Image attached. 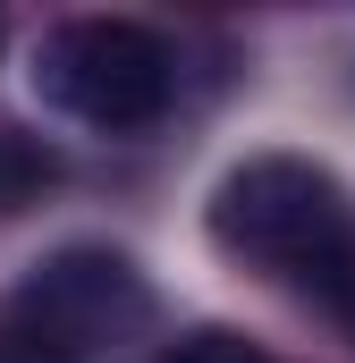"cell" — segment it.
Masks as SVG:
<instances>
[{
  "label": "cell",
  "instance_id": "3",
  "mask_svg": "<svg viewBox=\"0 0 355 363\" xmlns=\"http://www.w3.org/2000/svg\"><path fill=\"white\" fill-rule=\"evenodd\" d=\"M153 321V287L127 254L110 245H60L43 254L34 271L17 279V304H9V330L34 338L51 363H77L93 347H119Z\"/></svg>",
  "mask_w": 355,
  "mask_h": 363
},
{
  "label": "cell",
  "instance_id": "1",
  "mask_svg": "<svg viewBox=\"0 0 355 363\" xmlns=\"http://www.w3.org/2000/svg\"><path fill=\"white\" fill-rule=\"evenodd\" d=\"M212 245L271 279L313 287L339 321H355V203L330 169L296 152H263L229 169L212 194Z\"/></svg>",
  "mask_w": 355,
  "mask_h": 363
},
{
  "label": "cell",
  "instance_id": "2",
  "mask_svg": "<svg viewBox=\"0 0 355 363\" xmlns=\"http://www.w3.org/2000/svg\"><path fill=\"white\" fill-rule=\"evenodd\" d=\"M34 93L77 118V127H102V135H136L170 110L178 93V60L170 43L136 17H68L43 34L34 51Z\"/></svg>",
  "mask_w": 355,
  "mask_h": 363
},
{
  "label": "cell",
  "instance_id": "5",
  "mask_svg": "<svg viewBox=\"0 0 355 363\" xmlns=\"http://www.w3.org/2000/svg\"><path fill=\"white\" fill-rule=\"evenodd\" d=\"M153 363H271L254 338H237V330H195V338H178V347H161Z\"/></svg>",
  "mask_w": 355,
  "mask_h": 363
},
{
  "label": "cell",
  "instance_id": "6",
  "mask_svg": "<svg viewBox=\"0 0 355 363\" xmlns=\"http://www.w3.org/2000/svg\"><path fill=\"white\" fill-rule=\"evenodd\" d=\"M0 363H51L34 338H17V330H0Z\"/></svg>",
  "mask_w": 355,
  "mask_h": 363
},
{
  "label": "cell",
  "instance_id": "4",
  "mask_svg": "<svg viewBox=\"0 0 355 363\" xmlns=\"http://www.w3.org/2000/svg\"><path fill=\"white\" fill-rule=\"evenodd\" d=\"M43 186H51V152H43V144H26V135H0V211L34 203Z\"/></svg>",
  "mask_w": 355,
  "mask_h": 363
}]
</instances>
